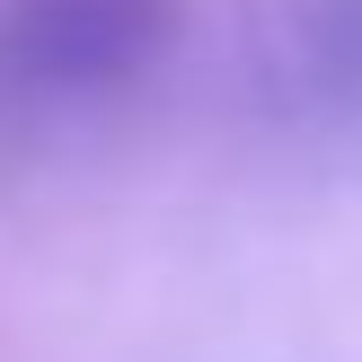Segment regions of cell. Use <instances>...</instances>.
<instances>
[{"instance_id": "cell-1", "label": "cell", "mask_w": 362, "mask_h": 362, "mask_svg": "<svg viewBox=\"0 0 362 362\" xmlns=\"http://www.w3.org/2000/svg\"><path fill=\"white\" fill-rule=\"evenodd\" d=\"M177 45V0H0V133L35 141L124 106Z\"/></svg>"}, {"instance_id": "cell-2", "label": "cell", "mask_w": 362, "mask_h": 362, "mask_svg": "<svg viewBox=\"0 0 362 362\" xmlns=\"http://www.w3.org/2000/svg\"><path fill=\"white\" fill-rule=\"evenodd\" d=\"M283 71L310 106H362V0H310Z\"/></svg>"}]
</instances>
